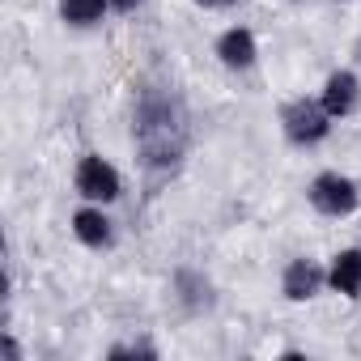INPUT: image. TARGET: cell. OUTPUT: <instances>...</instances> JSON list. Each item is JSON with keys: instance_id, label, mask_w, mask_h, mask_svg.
I'll list each match as a JSON object with an SVG mask.
<instances>
[{"instance_id": "13", "label": "cell", "mask_w": 361, "mask_h": 361, "mask_svg": "<svg viewBox=\"0 0 361 361\" xmlns=\"http://www.w3.org/2000/svg\"><path fill=\"white\" fill-rule=\"evenodd\" d=\"M357 60H361V43H357Z\"/></svg>"}, {"instance_id": "11", "label": "cell", "mask_w": 361, "mask_h": 361, "mask_svg": "<svg viewBox=\"0 0 361 361\" xmlns=\"http://www.w3.org/2000/svg\"><path fill=\"white\" fill-rule=\"evenodd\" d=\"M145 0H111V9H119V13H132V9H140Z\"/></svg>"}, {"instance_id": "4", "label": "cell", "mask_w": 361, "mask_h": 361, "mask_svg": "<svg viewBox=\"0 0 361 361\" xmlns=\"http://www.w3.org/2000/svg\"><path fill=\"white\" fill-rule=\"evenodd\" d=\"M77 192H81L85 200H98V204L119 200V192H123L119 170H115L111 161H102L98 153H85L81 166H77Z\"/></svg>"}, {"instance_id": "12", "label": "cell", "mask_w": 361, "mask_h": 361, "mask_svg": "<svg viewBox=\"0 0 361 361\" xmlns=\"http://www.w3.org/2000/svg\"><path fill=\"white\" fill-rule=\"evenodd\" d=\"M196 5H200V9H230L234 0H196Z\"/></svg>"}, {"instance_id": "8", "label": "cell", "mask_w": 361, "mask_h": 361, "mask_svg": "<svg viewBox=\"0 0 361 361\" xmlns=\"http://www.w3.org/2000/svg\"><path fill=\"white\" fill-rule=\"evenodd\" d=\"M327 281H331L336 293L361 298V251H357V247H353V251H340L336 264H331V272H327Z\"/></svg>"}, {"instance_id": "3", "label": "cell", "mask_w": 361, "mask_h": 361, "mask_svg": "<svg viewBox=\"0 0 361 361\" xmlns=\"http://www.w3.org/2000/svg\"><path fill=\"white\" fill-rule=\"evenodd\" d=\"M306 196H310V204L323 217H348L357 209V183H353V178H344V174H336V170L319 174Z\"/></svg>"}, {"instance_id": "5", "label": "cell", "mask_w": 361, "mask_h": 361, "mask_svg": "<svg viewBox=\"0 0 361 361\" xmlns=\"http://www.w3.org/2000/svg\"><path fill=\"white\" fill-rule=\"evenodd\" d=\"M319 102H323V111H327L331 119L353 115V111L361 106V85H357V77H353V73H331Z\"/></svg>"}, {"instance_id": "1", "label": "cell", "mask_w": 361, "mask_h": 361, "mask_svg": "<svg viewBox=\"0 0 361 361\" xmlns=\"http://www.w3.org/2000/svg\"><path fill=\"white\" fill-rule=\"evenodd\" d=\"M188 111L178 102L174 90L166 85H145L136 98V123H132V140H136V157L149 174H170L178 170L188 153Z\"/></svg>"}, {"instance_id": "10", "label": "cell", "mask_w": 361, "mask_h": 361, "mask_svg": "<svg viewBox=\"0 0 361 361\" xmlns=\"http://www.w3.org/2000/svg\"><path fill=\"white\" fill-rule=\"evenodd\" d=\"M106 5L111 0H60V18L68 26H94V22H102Z\"/></svg>"}, {"instance_id": "7", "label": "cell", "mask_w": 361, "mask_h": 361, "mask_svg": "<svg viewBox=\"0 0 361 361\" xmlns=\"http://www.w3.org/2000/svg\"><path fill=\"white\" fill-rule=\"evenodd\" d=\"M217 56H221L226 68H251V64H255V35L243 30V26L226 30V35L217 39Z\"/></svg>"}, {"instance_id": "9", "label": "cell", "mask_w": 361, "mask_h": 361, "mask_svg": "<svg viewBox=\"0 0 361 361\" xmlns=\"http://www.w3.org/2000/svg\"><path fill=\"white\" fill-rule=\"evenodd\" d=\"M73 234L85 243V247H111V221L98 213V209H81L77 217H73Z\"/></svg>"}, {"instance_id": "6", "label": "cell", "mask_w": 361, "mask_h": 361, "mask_svg": "<svg viewBox=\"0 0 361 361\" xmlns=\"http://www.w3.org/2000/svg\"><path fill=\"white\" fill-rule=\"evenodd\" d=\"M327 276H323V268L314 264V259H293L289 268H285V281H281V289H285V298L289 302H306V298H314L319 293V285H323Z\"/></svg>"}, {"instance_id": "2", "label": "cell", "mask_w": 361, "mask_h": 361, "mask_svg": "<svg viewBox=\"0 0 361 361\" xmlns=\"http://www.w3.org/2000/svg\"><path fill=\"white\" fill-rule=\"evenodd\" d=\"M281 123H285V136L289 145H319L331 128V115L323 111V102H310V98H293L285 111H281Z\"/></svg>"}]
</instances>
